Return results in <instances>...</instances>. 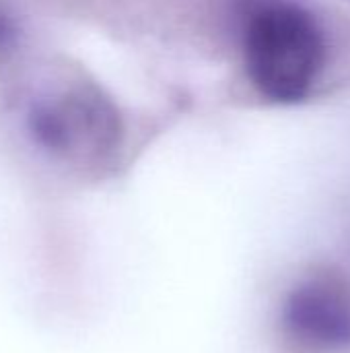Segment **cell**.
<instances>
[{"instance_id": "1", "label": "cell", "mask_w": 350, "mask_h": 353, "mask_svg": "<svg viewBox=\"0 0 350 353\" xmlns=\"http://www.w3.org/2000/svg\"><path fill=\"white\" fill-rule=\"evenodd\" d=\"M245 66L254 87L278 103L309 95L326 62L318 19L293 0H239Z\"/></svg>"}, {"instance_id": "2", "label": "cell", "mask_w": 350, "mask_h": 353, "mask_svg": "<svg viewBox=\"0 0 350 353\" xmlns=\"http://www.w3.org/2000/svg\"><path fill=\"white\" fill-rule=\"evenodd\" d=\"M278 331L293 353L350 350V275L318 267L297 279L278 310Z\"/></svg>"}, {"instance_id": "3", "label": "cell", "mask_w": 350, "mask_h": 353, "mask_svg": "<svg viewBox=\"0 0 350 353\" xmlns=\"http://www.w3.org/2000/svg\"><path fill=\"white\" fill-rule=\"evenodd\" d=\"M27 130L41 149L68 155L83 141L95 149L111 147L120 134L113 108L99 95H74L64 101L33 103L27 114Z\"/></svg>"}, {"instance_id": "4", "label": "cell", "mask_w": 350, "mask_h": 353, "mask_svg": "<svg viewBox=\"0 0 350 353\" xmlns=\"http://www.w3.org/2000/svg\"><path fill=\"white\" fill-rule=\"evenodd\" d=\"M12 39H14V25L4 12H0V46H8Z\"/></svg>"}]
</instances>
